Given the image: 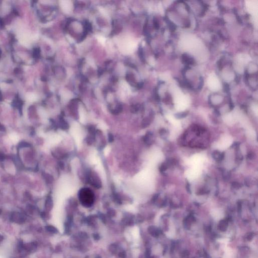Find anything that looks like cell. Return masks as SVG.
I'll return each mask as SVG.
<instances>
[{"label": "cell", "instance_id": "1", "mask_svg": "<svg viewBox=\"0 0 258 258\" xmlns=\"http://www.w3.org/2000/svg\"><path fill=\"white\" fill-rule=\"evenodd\" d=\"M78 197L82 204L85 207H90L93 204L94 196L91 189L88 188H83L80 190Z\"/></svg>", "mask_w": 258, "mask_h": 258}, {"label": "cell", "instance_id": "2", "mask_svg": "<svg viewBox=\"0 0 258 258\" xmlns=\"http://www.w3.org/2000/svg\"><path fill=\"white\" fill-rule=\"evenodd\" d=\"M24 218L25 217L23 215L17 212L13 213L12 215V220L16 222L21 223V222H24L25 221Z\"/></svg>", "mask_w": 258, "mask_h": 258}, {"label": "cell", "instance_id": "3", "mask_svg": "<svg viewBox=\"0 0 258 258\" xmlns=\"http://www.w3.org/2000/svg\"><path fill=\"white\" fill-rule=\"evenodd\" d=\"M182 60L183 63L187 65H193L195 64L194 59L187 54H184L182 56Z\"/></svg>", "mask_w": 258, "mask_h": 258}, {"label": "cell", "instance_id": "4", "mask_svg": "<svg viewBox=\"0 0 258 258\" xmlns=\"http://www.w3.org/2000/svg\"><path fill=\"white\" fill-rule=\"evenodd\" d=\"M212 156H213V158L215 160L220 161H221L222 160H223L224 155V153H221L218 151H215L213 152V153L212 154Z\"/></svg>", "mask_w": 258, "mask_h": 258}, {"label": "cell", "instance_id": "5", "mask_svg": "<svg viewBox=\"0 0 258 258\" xmlns=\"http://www.w3.org/2000/svg\"><path fill=\"white\" fill-rule=\"evenodd\" d=\"M228 227V222L226 220H222L220 222L218 225V228L219 229L222 231V232H224V231L226 230Z\"/></svg>", "mask_w": 258, "mask_h": 258}, {"label": "cell", "instance_id": "6", "mask_svg": "<svg viewBox=\"0 0 258 258\" xmlns=\"http://www.w3.org/2000/svg\"><path fill=\"white\" fill-rule=\"evenodd\" d=\"M194 221V217L191 216H189L186 219V221L185 222V226L186 228L188 229L189 226L191 225L192 222Z\"/></svg>", "mask_w": 258, "mask_h": 258}, {"label": "cell", "instance_id": "7", "mask_svg": "<svg viewBox=\"0 0 258 258\" xmlns=\"http://www.w3.org/2000/svg\"><path fill=\"white\" fill-rule=\"evenodd\" d=\"M149 232H150V234L152 235H153L154 236H157L159 234V230L157 228H156L155 227H151L150 228V230H149Z\"/></svg>", "mask_w": 258, "mask_h": 258}, {"label": "cell", "instance_id": "8", "mask_svg": "<svg viewBox=\"0 0 258 258\" xmlns=\"http://www.w3.org/2000/svg\"><path fill=\"white\" fill-rule=\"evenodd\" d=\"M188 112H184V113H179V114H176L175 115V116L176 117V118H182L186 117L188 115Z\"/></svg>", "mask_w": 258, "mask_h": 258}, {"label": "cell", "instance_id": "9", "mask_svg": "<svg viewBox=\"0 0 258 258\" xmlns=\"http://www.w3.org/2000/svg\"><path fill=\"white\" fill-rule=\"evenodd\" d=\"M167 168V166L166 164H162V165L160 166V170L161 171L164 172V171L165 170H166Z\"/></svg>", "mask_w": 258, "mask_h": 258}, {"label": "cell", "instance_id": "10", "mask_svg": "<svg viewBox=\"0 0 258 258\" xmlns=\"http://www.w3.org/2000/svg\"><path fill=\"white\" fill-rule=\"evenodd\" d=\"M233 187L236 189H238L241 187V185L238 183H234L233 184Z\"/></svg>", "mask_w": 258, "mask_h": 258}, {"label": "cell", "instance_id": "11", "mask_svg": "<svg viewBox=\"0 0 258 258\" xmlns=\"http://www.w3.org/2000/svg\"><path fill=\"white\" fill-rule=\"evenodd\" d=\"M47 230L48 231H49V232H50L51 233H56V229H55V228H54L53 227L48 226V227H47Z\"/></svg>", "mask_w": 258, "mask_h": 258}, {"label": "cell", "instance_id": "12", "mask_svg": "<svg viewBox=\"0 0 258 258\" xmlns=\"http://www.w3.org/2000/svg\"><path fill=\"white\" fill-rule=\"evenodd\" d=\"M20 145L21 147H22V148H24V147H29L30 146V144H29L28 143H26V142H23V143H21L20 144Z\"/></svg>", "mask_w": 258, "mask_h": 258}, {"label": "cell", "instance_id": "13", "mask_svg": "<svg viewBox=\"0 0 258 258\" xmlns=\"http://www.w3.org/2000/svg\"><path fill=\"white\" fill-rule=\"evenodd\" d=\"M5 128L4 127V126L1 124H0V131H2V132H4L5 131Z\"/></svg>", "mask_w": 258, "mask_h": 258}, {"label": "cell", "instance_id": "14", "mask_svg": "<svg viewBox=\"0 0 258 258\" xmlns=\"http://www.w3.org/2000/svg\"><path fill=\"white\" fill-rule=\"evenodd\" d=\"M4 159H5V155L3 154L0 153V161H3Z\"/></svg>", "mask_w": 258, "mask_h": 258}, {"label": "cell", "instance_id": "15", "mask_svg": "<svg viewBox=\"0 0 258 258\" xmlns=\"http://www.w3.org/2000/svg\"><path fill=\"white\" fill-rule=\"evenodd\" d=\"M2 239H3V237L1 235H0V241H1Z\"/></svg>", "mask_w": 258, "mask_h": 258}]
</instances>
